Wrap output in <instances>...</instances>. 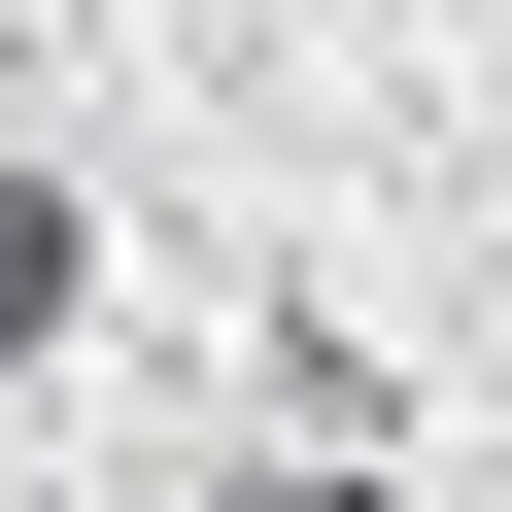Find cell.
I'll list each match as a JSON object with an SVG mask.
<instances>
[{
    "mask_svg": "<svg viewBox=\"0 0 512 512\" xmlns=\"http://www.w3.org/2000/svg\"><path fill=\"white\" fill-rule=\"evenodd\" d=\"M69 342H103V205L0 137V376H69Z\"/></svg>",
    "mask_w": 512,
    "mask_h": 512,
    "instance_id": "obj_1",
    "label": "cell"
}]
</instances>
